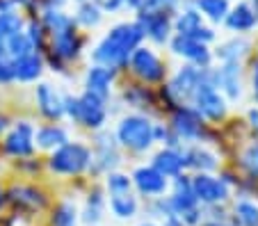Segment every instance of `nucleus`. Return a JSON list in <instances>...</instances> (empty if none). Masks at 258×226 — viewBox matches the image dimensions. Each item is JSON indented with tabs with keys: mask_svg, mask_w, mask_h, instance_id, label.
I'll list each match as a JSON object with an SVG mask.
<instances>
[{
	"mask_svg": "<svg viewBox=\"0 0 258 226\" xmlns=\"http://www.w3.org/2000/svg\"><path fill=\"white\" fill-rule=\"evenodd\" d=\"M32 148H34V128L25 121L16 123L14 130L5 139V151L21 158V156H30Z\"/></svg>",
	"mask_w": 258,
	"mask_h": 226,
	"instance_id": "obj_10",
	"label": "nucleus"
},
{
	"mask_svg": "<svg viewBox=\"0 0 258 226\" xmlns=\"http://www.w3.org/2000/svg\"><path fill=\"white\" fill-rule=\"evenodd\" d=\"M242 167L247 169L251 176L258 178V144H251V146L242 153Z\"/></svg>",
	"mask_w": 258,
	"mask_h": 226,
	"instance_id": "obj_36",
	"label": "nucleus"
},
{
	"mask_svg": "<svg viewBox=\"0 0 258 226\" xmlns=\"http://www.w3.org/2000/svg\"><path fill=\"white\" fill-rule=\"evenodd\" d=\"M101 217H103V199L98 192H94V197H89L87 208H85V212H83V221L96 226L98 221H101Z\"/></svg>",
	"mask_w": 258,
	"mask_h": 226,
	"instance_id": "obj_33",
	"label": "nucleus"
},
{
	"mask_svg": "<svg viewBox=\"0 0 258 226\" xmlns=\"http://www.w3.org/2000/svg\"><path fill=\"white\" fill-rule=\"evenodd\" d=\"M21 25L23 23H21V19L16 14H12V12H0V41L5 44L12 35L21 32Z\"/></svg>",
	"mask_w": 258,
	"mask_h": 226,
	"instance_id": "obj_32",
	"label": "nucleus"
},
{
	"mask_svg": "<svg viewBox=\"0 0 258 226\" xmlns=\"http://www.w3.org/2000/svg\"><path fill=\"white\" fill-rule=\"evenodd\" d=\"M53 35V50L64 59H71L78 55V48H80V39L76 35V28H73V21L67 23L64 28H57L50 32Z\"/></svg>",
	"mask_w": 258,
	"mask_h": 226,
	"instance_id": "obj_14",
	"label": "nucleus"
},
{
	"mask_svg": "<svg viewBox=\"0 0 258 226\" xmlns=\"http://www.w3.org/2000/svg\"><path fill=\"white\" fill-rule=\"evenodd\" d=\"M247 48H249V44L244 39H233V41L224 44L222 48L217 50V57L224 59V64L226 62H238V59L247 53Z\"/></svg>",
	"mask_w": 258,
	"mask_h": 226,
	"instance_id": "obj_31",
	"label": "nucleus"
},
{
	"mask_svg": "<svg viewBox=\"0 0 258 226\" xmlns=\"http://www.w3.org/2000/svg\"><path fill=\"white\" fill-rule=\"evenodd\" d=\"M249 119L253 121V126H258V110H251V112H249Z\"/></svg>",
	"mask_w": 258,
	"mask_h": 226,
	"instance_id": "obj_45",
	"label": "nucleus"
},
{
	"mask_svg": "<svg viewBox=\"0 0 258 226\" xmlns=\"http://www.w3.org/2000/svg\"><path fill=\"white\" fill-rule=\"evenodd\" d=\"M5 53L10 55L12 62H16V59L25 57V55L34 53V46L32 41L28 39V35L25 32H16V35H12L10 39L5 41Z\"/></svg>",
	"mask_w": 258,
	"mask_h": 226,
	"instance_id": "obj_25",
	"label": "nucleus"
},
{
	"mask_svg": "<svg viewBox=\"0 0 258 226\" xmlns=\"http://www.w3.org/2000/svg\"><path fill=\"white\" fill-rule=\"evenodd\" d=\"M133 183L142 194L156 197V194H165L167 190V176H162L156 167H140L133 174Z\"/></svg>",
	"mask_w": 258,
	"mask_h": 226,
	"instance_id": "obj_12",
	"label": "nucleus"
},
{
	"mask_svg": "<svg viewBox=\"0 0 258 226\" xmlns=\"http://www.w3.org/2000/svg\"><path fill=\"white\" fill-rule=\"evenodd\" d=\"M78 224V210L71 201H62L55 206L53 217H50V226H76Z\"/></svg>",
	"mask_w": 258,
	"mask_h": 226,
	"instance_id": "obj_27",
	"label": "nucleus"
},
{
	"mask_svg": "<svg viewBox=\"0 0 258 226\" xmlns=\"http://www.w3.org/2000/svg\"><path fill=\"white\" fill-rule=\"evenodd\" d=\"M37 142L44 148H55V146H64L67 144V133L59 126H46L37 133Z\"/></svg>",
	"mask_w": 258,
	"mask_h": 226,
	"instance_id": "obj_28",
	"label": "nucleus"
},
{
	"mask_svg": "<svg viewBox=\"0 0 258 226\" xmlns=\"http://www.w3.org/2000/svg\"><path fill=\"white\" fill-rule=\"evenodd\" d=\"M253 3V14H256V21H258V0H251Z\"/></svg>",
	"mask_w": 258,
	"mask_h": 226,
	"instance_id": "obj_47",
	"label": "nucleus"
},
{
	"mask_svg": "<svg viewBox=\"0 0 258 226\" xmlns=\"http://www.w3.org/2000/svg\"><path fill=\"white\" fill-rule=\"evenodd\" d=\"M153 167L162 174V176H180V169L185 167V158L176 153L174 148H165L153 158Z\"/></svg>",
	"mask_w": 258,
	"mask_h": 226,
	"instance_id": "obj_22",
	"label": "nucleus"
},
{
	"mask_svg": "<svg viewBox=\"0 0 258 226\" xmlns=\"http://www.w3.org/2000/svg\"><path fill=\"white\" fill-rule=\"evenodd\" d=\"M131 66L146 83H156V80H160L162 76H165V69H162L160 59L149 48H135V53L131 55Z\"/></svg>",
	"mask_w": 258,
	"mask_h": 226,
	"instance_id": "obj_8",
	"label": "nucleus"
},
{
	"mask_svg": "<svg viewBox=\"0 0 258 226\" xmlns=\"http://www.w3.org/2000/svg\"><path fill=\"white\" fill-rule=\"evenodd\" d=\"M178 0H149V5H146V10H158V12H165L169 10V7H174Z\"/></svg>",
	"mask_w": 258,
	"mask_h": 226,
	"instance_id": "obj_39",
	"label": "nucleus"
},
{
	"mask_svg": "<svg viewBox=\"0 0 258 226\" xmlns=\"http://www.w3.org/2000/svg\"><path fill=\"white\" fill-rule=\"evenodd\" d=\"M167 206L171 210V217H178V219H183L185 215H190L192 210L199 208V201L195 199V192H192V185H190V178L176 176L174 192L167 199Z\"/></svg>",
	"mask_w": 258,
	"mask_h": 226,
	"instance_id": "obj_7",
	"label": "nucleus"
},
{
	"mask_svg": "<svg viewBox=\"0 0 258 226\" xmlns=\"http://www.w3.org/2000/svg\"><path fill=\"white\" fill-rule=\"evenodd\" d=\"M126 3L135 10H146V5H149V0H126Z\"/></svg>",
	"mask_w": 258,
	"mask_h": 226,
	"instance_id": "obj_41",
	"label": "nucleus"
},
{
	"mask_svg": "<svg viewBox=\"0 0 258 226\" xmlns=\"http://www.w3.org/2000/svg\"><path fill=\"white\" fill-rule=\"evenodd\" d=\"M117 137L123 146L133 148V151H146L156 139V128L146 117H126L121 119L117 128Z\"/></svg>",
	"mask_w": 258,
	"mask_h": 226,
	"instance_id": "obj_3",
	"label": "nucleus"
},
{
	"mask_svg": "<svg viewBox=\"0 0 258 226\" xmlns=\"http://www.w3.org/2000/svg\"><path fill=\"white\" fill-rule=\"evenodd\" d=\"M201 71L195 66H183V69L176 73V78L171 80V94H176L178 99H192L197 85H199Z\"/></svg>",
	"mask_w": 258,
	"mask_h": 226,
	"instance_id": "obj_17",
	"label": "nucleus"
},
{
	"mask_svg": "<svg viewBox=\"0 0 258 226\" xmlns=\"http://www.w3.org/2000/svg\"><path fill=\"white\" fill-rule=\"evenodd\" d=\"M5 128H7V119L0 114V130H5Z\"/></svg>",
	"mask_w": 258,
	"mask_h": 226,
	"instance_id": "obj_46",
	"label": "nucleus"
},
{
	"mask_svg": "<svg viewBox=\"0 0 258 226\" xmlns=\"http://www.w3.org/2000/svg\"><path fill=\"white\" fill-rule=\"evenodd\" d=\"M192 101L197 103L201 114H206L208 119H222L226 114V103L222 99V94L217 92V83H215V73H201L199 85H197Z\"/></svg>",
	"mask_w": 258,
	"mask_h": 226,
	"instance_id": "obj_4",
	"label": "nucleus"
},
{
	"mask_svg": "<svg viewBox=\"0 0 258 226\" xmlns=\"http://www.w3.org/2000/svg\"><path fill=\"white\" fill-rule=\"evenodd\" d=\"M0 57H5V44L0 41Z\"/></svg>",
	"mask_w": 258,
	"mask_h": 226,
	"instance_id": "obj_49",
	"label": "nucleus"
},
{
	"mask_svg": "<svg viewBox=\"0 0 258 226\" xmlns=\"http://www.w3.org/2000/svg\"><path fill=\"white\" fill-rule=\"evenodd\" d=\"M165 226H187L185 221H180L178 217H169V219H165Z\"/></svg>",
	"mask_w": 258,
	"mask_h": 226,
	"instance_id": "obj_42",
	"label": "nucleus"
},
{
	"mask_svg": "<svg viewBox=\"0 0 258 226\" xmlns=\"http://www.w3.org/2000/svg\"><path fill=\"white\" fill-rule=\"evenodd\" d=\"M112 80H114V69L103 66V64H96V66H92L87 73V92L96 94V96H101V99L105 101L107 94H110Z\"/></svg>",
	"mask_w": 258,
	"mask_h": 226,
	"instance_id": "obj_16",
	"label": "nucleus"
},
{
	"mask_svg": "<svg viewBox=\"0 0 258 226\" xmlns=\"http://www.w3.org/2000/svg\"><path fill=\"white\" fill-rule=\"evenodd\" d=\"M140 226H158V224H153V221H144V224H140Z\"/></svg>",
	"mask_w": 258,
	"mask_h": 226,
	"instance_id": "obj_50",
	"label": "nucleus"
},
{
	"mask_svg": "<svg viewBox=\"0 0 258 226\" xmlns=\"http://www.w3.org/2000/svg\"><path fill=\"white\" fill-rule=\"evenodd\" d=\"M197 5L213 21H224L229 14V0H197Z\"/></svg>",
	"mask_w": 258,
	"mask_h": 226,
	"instance_id": "obj_30",
	"label": "nucleus"
},
{
	"mask_svg": "<svg viewBox=\"0 0 258 226\" xmlns=\"http://www.w3.org/2000/svg\"><path fill=\"white\" fill-rule=\"evenodd\" d=\"M110 194H121V192H131V178L123 176V174H107L105 181Z\"/></svg>",
	"mask_w": 258,
	"mask_h": 226,
	"instance_id": "obj_35",
	"label": "nucleus"
},
{
	"mask_svg": "<svg viewBox=\"0 0 258 226\" xmlns=\"http://www.w3.org/2000/svg\"><path fill=\"white\" fill-rule=\"evenodd\" d=\"M235 226H258V206L251 201L235 203Z\"/></svg>",
	"mask_w": 258,
	"mask_h": 226,
	"instance_id": "obj_29",
	"label": "nucleus"
},
{
	"mask_svg": "<svg viewBox=\"0 0 258 226\" xmlns=\"http://www.w3.org/2000/svg\"><path fill=\"white\" fill-rule=\"evenodd\" d=\"M28 39L32 41V46H41V39H44V28H41V25H37V23H30Z\"/></svg>",
	"mask_w": 258,
	"mask_h": 226,
	"instance_id": "obj_38",
	"label": "nucleus"
},
{
	"mask_svg": "<svg viewBox=\"0 0 258 226\" xmlns=\"http://www.w3.org/2000/svg\"><path fill=\"white\" fill-rule=\"evenodd\" d=\"M64 112L89 128H101L105 121V101L92 92H85L80 99H64Z\"/></svg>",
	"mask_w": 258,
	"mask_h": 226,
	"instance_id": "obj_2",
	"label": "nucleus"
},
{
	"mask_svg": "<svg viewBox=\"0 0 258 226\" xmlns=\"http://www.w3.org/2000/svg\"><path fill=\"white\" fill-rule=\"evenodd\" d=\"M37 103H39L41 114L48 119H59L64 114V99L50 85H39L37 87Z\"/></svg>",
	"mask_w": 258,
	"mask_h": 226,
	"instance_id": "obj_15",
	"label": "nucleus"
},
{
	"mask_svg": "<svg viewBox=\"0 0 258 226\" xmlns=\"http://www.w3.org/2000/svg\"><path fill=\"white\" fill-rule=\"evenodd\" d=\"M92 153L83 144H64L50 158V169L55 174H80L89 167Z\"/></svg>",
	"mask_w": 258,
	"mask_h": 226,
	"instance_id": "obj_5",
	"label": "nucleus"
},
{
	"mask_svg": "<svg viewBox=\"0 0 258 226\" xmlns=\"http://www.w3.org/2000/svg\"><path fill=\"white\" fill-rule=\"evenodd\" d=\"M215 83L226 92L229 99H238L240 96V64L238 62H226L222 69L215 73Z\"/></svg>",
	"mask_w": 258,
	"mask_h": 226,
	"instance_id": "obj_18",
	"label": "nucleus"
},
{
	"mask_svg": "<svg viewBox=\"0 0 258 226\" xmlns=\"http://www.w3.org/2000/svg\"><path fill=\"white\" fill-rule=\"evenodd\" d=\"M121 3H126V0H103V7H105V10H117L119 5H121Z\"/></svg>",
	"mask_w": 258,
	"mask_h": 226,
	"instance_id": "obj_40",
	"label": "nucleus"
},
{
	"mask_svg": "<svg viewBox=\"0 0 258 226\" xmlns=\"http://www.w3.org/2000/svg\"><path fill=\"white\" fill-rule=\"evenodd\" d=\"M171 48H174L176 55H183V57H187L190 62L201 64V66H206V64L210 62L208 46L201 44V41H197V39H190V37L176 35L174 41H171Z\"/></svg>",
	"mask_w": 258,
	"mask_h": 226,
	"instance_id": "obj_13",
	"label": "nucleus"
},
{
	"mask_svg": "<svg viewBox=\"0 0 258 226\" xmlns=\"http://www.w3.org/2000/svg\"><path fill=\"white\" fill-rule=\"evenodd\" d=\"M174 130L185 139L192 137H199L201 135V119L197 117L192 110L187 108H180L178 112L174 114Z\"/></svg>",
	"mask_w": 258,
	"mask_h": 226,
	"instance_id": "obj_20",
	"label": "nucleus"
},
{
	"mask_svg": "<svg viewBox=\"0 0 258 226\" xmlns=\"http://www.w3.org/2000/svg\"><path fill=\"white\" fill-rule=\"evenodd\" d=\"M140 30L144 35H149L153 41H165L169 37V16L165 12L158 10H144L140 14V21H137Z\"/></svg>",
	"mask_w": 258,
	"mask_h": 226,
	"instance_id": "obj_11",
	"label": "nucleus"
},
{
	"mask_svg": "<svg viewBox=\"0 0 258 226\" xmlns=\"http://www.w3.org/2000/svg\"><path fill=\"white\" fill-rule=\"evenodd\" d=\"M41 69H44V59H41L39 53H30L25 57L16 59L14 62V78L23 80V83H30V80H37L41 76Z\"/></svg>",
	"mask_w": 258,
	"mask_h": 226,
	"instance_id": "obj_21",
	"label": "nucleus"
},
{
	"mask_svg": "<svg viewBox=\"0 0 258 226\" xmlns=\"http://www.w3.org/2000/svg\"><path fill=\"white\" fill-rule=\"evenodd\" d=\"M224 21L231 30H235V32H244V30H251L253 25H256V14H253V10L249 5L240 3L233 12L226 14Z\"/></svg>",
	"mask_w": 258,
	"mask_h": 226,
	"instance_id": "obj_24",
	"label": "nucleus"
},
{
	"mask_svg": "<svg viewBox=\"0 0 258 226\" xmlns=\"http://www.w3.org/2000/svg\"><path fill=\"white\" fill-rule=\"evenodd\" d=\"M253 94H256V99H258V62L253 66Z\"/></svg>",
	"mask_w": 258,
	"mask_h": 226,
	"instance_id": "obj_43",
	"label": "nucleus"
},
{
	"mask_svg": "<svg viewBox=\"0 0 258 226\" xmlns=\"http://www.w3.org/2000/svg\"><path fill=\"white\" fill-rule=\"evenodd\" d=\"M183 158H185V167L199 169V174H206V172H210V169L217 167L215 156L213 153H208L206 148H192V151L187 153V156H183Z\"/></svg>",
	"mask_w": 258,
	"mask_h": 226,
	"instance_id": "obj_26",
	"label": "nucleus"
},
{
	"mask_svg": "<svg viewBox=\"0 0 258 226\" xmlns=\"http://www.w3.org/2000/svg\"><path fill=\"white\" fill-rule=\"evenodd\" d=\"M144 32L140 30L137 23H121L117 28L110 30V35L98 44L96 53H94V59L103 66H110V69H117V66H123L128 62L133 53H135L137 44L142 41Z\"/></svg>",
	"mask_w": 258,
	"mask_h": 226,
	"instance_id": "obj_1",
	"label": "nucleus"
},
{
	"mask_svg": "<svg viewBox=\"0 0 258 226\" xmlns=\"http://www.w3.org/2000/svg\"><path fill=\"white\" fill-rule=\"evenodd\" d=\"M192 192H195V199L199 203L206 206H217V203L226 201L229 197V185L222 178L208 176V174H197L195 178H190Z\"/></svg>",
	"mask_w": 258,
	"mask_h": 226,
	"instance_id": "obj_6",
	"label": "nucleus"
},
{
	"mask_svg": "<svg viewBox=\"0 0 258 226\" xmlns=\"http://www.w3.org/2000/svg\"><path fill=\"white\" fill-rule=\"evenodd\" d=\"M137 199L133 197V192H121V194H110V210L119 219H133L137 215Z\"/></svg>",
	"mask_w": 258,
	"mask_h": 226,
	"instance_id": "obj_23",
	"label": "nucleus"
},
{
	"mask_svg": "<svg viewBox=\"0 0 258 226\" xmlns=\"http://www.w3.org/2000/svg\"><path fill=\"white\" fill-rule=\"evenodd\" d=\"M14 206L19 208H28V210H39V208L46 206V197L41 194L39 190H34V187H28V185H21V187H14V190L7 194Z\"/></svg>",
	"mask_w": 258,
	"mask_h": 226,
	"instance_id": "obj_19",
	"label": "nucleus"
},
{
	"mask_svg": "<svg viewBox=\"0 0 258 226\" xmlns=\"http://www.w3.org/2000/svg\"><path fill=\"white\" fill-rule=\"evenodd\" d=\"M14 80V62L10 57H0V83Z\"/></svg>",
	"mask_w": 258,
	"mask_h": 226,
	"instance_id": "obj_37",
	"label": "nucleus"
},
{
	"mask_svg": "<svg viewBox=\"0 0 258 226\" xmlns=\"http://www.w3.org/2000/svg\"><path fill=\"white\" fill-rule=\"evenodd\" d=\"M176 32H178L180 37H190V39L201 41V44H206V41H210L215 37L213 30L204 28L201 14H197L195 10H185L176 19Z\"/></svg>",
	"mask_w": 258,
	"mask_h": 226,
	"instance_id": "obj_9",
	"label": "nucleus"
},
{
	"mask_svg": "<svg viewBox=\"0 0 258 226\" xmlns=\"http://www.w3.org/2000/svg\"><path fill=\"white\" fill-rule=\"evenodd\" d=\"M199 226H235V224H226V221H213L210 219V221H201Z\"/></svg>",
	"mask_w": 258,
	"mask_h": 226,
	"instance_id": "obj_44",
	"label": "nucleus"
},
{
	"mask_svg": "<svg viewBox=\"0 0 258 226\" xmlns=\"http://www.w3.org/2000/svg\"><path fill=\"white\" fill-rule=\"evenodd\" d=\"M5 203V192H3V187H0V206Z\"/></svg>",
	"mask_w": 258,
	"mask_h": 226,
	"instance_id": "obj_48",
	"label": "nucleus"
},
{
	"mask_svg": "<svg viewBox=\"0 0 258 226\" xmlns=\"http://www.w3.org/2000/svg\"><path fill=\"white\" fill-rule=\"evenodd\" d=\"M78 21L83 25H87V28L98 25L101 23V10H98L94 3H85V5H80V10H78Z\"/></svg>",
	"mask_w": 258,
	"mask_h": 226,
	"instance_id": "obj_34",
	"label": "nucleus"
}]
</instances>
